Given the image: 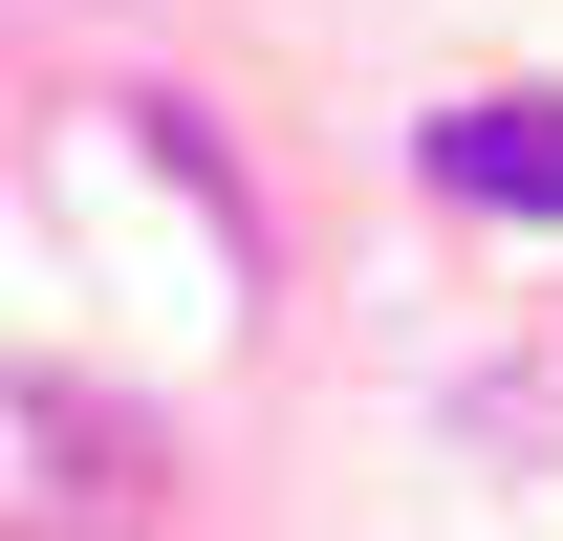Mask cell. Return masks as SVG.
I'll list each match as a JSON object with an SVG mask.
<instances>
[{
  "label": "cell",
  "mask_w": 563,
  "mask_h": 541,
  "mask_svg": "<svg viewBox=\"0 0 563 541\" xmlns=\"http://www.w3.org/2000/svg\"><path fill=\"white\" fill-rule=\"evenodd\" d=\"M433 196H477V217H563V109L542 87H477V109H433Z\"/></svg>",
  "instance_id": "obj_1"
}]
</instances>
